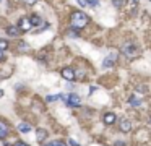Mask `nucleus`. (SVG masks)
<instances>
[{"mask_svg": "<svg viewBox=\"0 0 151 146\" xmlns=\"http://www.w3.org/2000/svg\"><path fill=\"white\" fill-rule=\"evenodd\" d=\"M18 28H20V31H29V29L33 28V24H31V20L29 18H21L20 23H18Z\"/></svg>", "mask_w": 151, "mask_h": 146, "instance_id": "nucleus-4", "label": "nucleus"}, {"mask_svg": "<svg viewBox=\"0 0 151 146\" xmlns=\"http://www.w3.org/2000/svg\"><path fill=\"white\" fill-rule=\"evenodd\" d=\"M68 145H70V146H81V145H78L75 140H68Z\"/></svg>", "mask_w": 151, "mask_h": 146, "instance_id": "nucleus-21", "label": "nucleus"}, {"mask_svg": "<svg viewBox=\"0 0 151 146\" xmlns=\"http://www.w3.org/2000/svg\"><path fill=\"white\" fill-rule=\"evenodd\" d=\"M29 20H31V24H33V26H39V24H42V20H41V18H39L37 15L29 16Z\"/></svg>", "mask_w": 151, "mask_h": 146, "instance_id": "nucleus-13", "label": "nucleus"}, {"mask_svg": "<svg viewBox=\"0 0 151 146\" xmlns=\"http://www.w3.org/2000/svg\"><path fill=\"white\" fill-rule=\"evenodd\" d=\"M62 76H63V80H67V81H73V80H75V72H73V68H70V67L63 68V70H62Z\"/></svg>", "mask_w": 151, "mask_h": 146, "instance_id": "nucleus-5", "label": "nucleus"}, {"mask_svg": "<svg viewBox=\"0 0 151 146\" xmlns=\"http://www.w3.org/2000/svg\"><path fill=\"white\" fill-rule=\"evenodd\" d=\"M57 99H65V96H63V94H55V96H47V97H46V101H47V102L57 101Z\"/></svg>", "mask_w": 151, "mask_h": 146, "instance_id": "nucleus-14", "label": "nucleus"}, {"mask_svg": "<svg viewBox=\"0 0 151 146\" xmlns=\"http://www.w3.org/2000/svg\"><path fill=\"white\" fill-rule=\"evenodd\" d=\"M128 3H132V7H137V5H138V0H128Z\"/></svg>", "mask_w": 151, "mask_h": 146, "instance_id": "nucleus-23", "label": "nucleus"}, {"mask_svg": "<svg viewBox=\"0 0 151 146\" xmlns=\"http://www.w3.org/2000/svg\"><path fill=\"white\" fill-rule=\"evenodd\" d=\"M128 102H130L132 105H135V107H138V105L141 104V102H140L138 99H137V97H130V101H128Z\"/></svg>", "mask_w": 151, "mask_h": 146, "instance_id": "nucleus-16", "label": "nucleus"}, {"mask_svg": "<svg viewBox=\"0 0 151 146\" xmlns=\"http://www.w3.org/2000/svg\"><path fill=\"white\" fill-rule=\"evenodd\" d=\"M112 5L117 7V8H120V7H122V0H112Z\"/></svg>", "mask_w": 151, "mask_h": 146, "instance_id": "nucleus-18", "label": "nucleus"}, {"mask_svg": "<svg viewBox=\"0 0 151 146\" xmlns=\"http://www.w3.org/2000/svg\"><path fill=\"white\" fill-rule=\"evenodd\" d=\"M150 120H151V118H150Z\"/></svg>", "mask_w": 151, "mask_h": 146, "instance_id": "nucleus-31", "label": "nucleus"}, {"mask_svg": "<svg viewBox=\"0 0 151 146\" xmlns=\"http://www.w3.org/2000/svg\"><path fill=\"white\" fill-rule=\"evenodd\" d=\"M18 130H20L21 133H29V132H31V127H29V123H25V122H23V123L18 125Z\"/></svg>", "mask_w": 151, "mask_h": 146, "instance_id": "nucleus-12", "label": "nucleus"}, {"mask_svg": "<svg viewBox=\"0 0 151 146\" xmlns=\"http://www.w3.org/2000/svg\"><path fill=\"white\" fill-rule=\"evenodd\" d=\"M28 49H29L28 44H23V42L20 44V50H23V52H25V50H28Z\"/></svg>", "mask_w": 151, "mask_h": 146, "instance_id": "nucleus-19", "label": "nucleus"}, {"mask_svg": "<svg viewBox=\"0 0 151 146\" xmlns=\"http://www.w3.org/2000/svg\"><path fill=\"white\" fill-rule=\"evenodd\" d=\"M94 91H96V86H91V88H90V94L94 93Z\"/></svg>", "mask_w": 151, "mask_h": 146, "instance_id": "nucleus-27", "label": "nucleus"}, {"mask_svg": "<svg viewBox=\"0 0 151 146\" xmlns=\"http://www.w3.org/2000/svg\"><path fill=\"white\" fill-rule=\"evenodd\" d=\"M70 23H72V28H75V29H81V28H85L86 24L90 23V18L86 16V13H83V12H73L72 13V16H70Z\"/></svg>", "mask_w": 151, "mask_h": 146, "instance_id": "nucleus-1", "label": "nucleus"}, {"mask_svg": "<svg viewBox=\"0 0 151 146\" xmlns=\"http://www.w3.org/2000/svg\"><path fill=\"white\" fill-rule=\"evenodd\" d=\"M102 122H104L106 125H112V123L115 122V114H112V112L104 114V117H102Z\"/></svg>", "mask_w": 151, "mask_h": 146, "instance_id": "nucleus-6", "label": "nucleus"}, {"mask_svg": "<svg viewBox=\"0 0 151 146\" xmlns=\"http://www.w3.org/2000/svg\"><path fill=\"white\" fill-rule=\"evenodd\" d=\"M13 146H29V145H26V143H23V141H17Z\"/></svg>", "mask_w": 151, "mask_h": 146, "instance_id": "nucleus-24", "label": "nucleus"}, {"mask_svg": "<svg viewBox=\"0 0 151 146\" xmlns=\"http://www.w3.org/2000/svg\"><path fill=\"white\" fill-rule=\"evenodd\" d=\"M114 60H115V55L112 54V55H109L107 59H104V62H102V67H104V68H109V67H112V65H114Z\"/></svg>", "mask_w": 151, "mask_h": 146, "instance_id": "nucleus-8", "label": "nucleus"}, {"mask_svg": "<svg viewBox=\"0 0 151 146\" xmlns=\"http://www.w3.org/2000/svg\"><path fill=\"white\" fill-rule=\"evenodd\" d=\"M88 5H91V7H98L99 2H98V0H90V2H88Z\"/></svg>", "mask_w": 151, "mask_h": 146, "instance_id": "nucleus-20", "label": "nucleus"}, {"mask_svg": "<svg viewBox=\"0 0 151 146\" xmlns=\"http://www.w3.org/2000/svg\"><path fill=\"white\" fill-rule=\"evenodd\" d=\"M7 34H8V36H18V34H20V28H17V26H8V28H7Z\"/></svg>", "mask_w": 151, "mask_h": 146, "instance_id": "nucleus-10", "label": "nucleus"}, {"mask_svg": "<svg viewBox=\"0 0 151 146\" xmlns=\"http://www.w3.org/2000/svg\"><path fill=\"white\" fill-rule=\"evenodd\" d=\"M78 3L81 5V7H86V5H88V2H86V0H78Z\"/></svg>", "mask_w": 151, "mask_h": 146, "instance_id": "nucleus-25", "label": "nucleus"}, {"mask_svg": "<svg viewBox=\"0 0 151 146\" xmlns=\"http://www.w3.org/2000/svg\"><path fill=\"white\" fill-rule=\"evenodd\" d=\"M130 130H132V123L127 120V118H122V120H120V132H123V133H128Z\"/></svg>", "mask_w": 151, "mask_h": 146, "instance_id": "nucleus-7", "label": "nucleus"}, {"mask_svg": "<svg viewBox=\"0 0 151 146\" xmlns=\"http://www.w3.org/2000/svg\"><path fill=\"white\" fill-rule=\"evenodd\" d=\"M68 34H70V36H72V37H78V36H80V34H78V29H72V31H68Z\"/></svg>", "mask_w": 151, "mask_h": 146, "instance_id": "nucleus-17", "label": "nucleus"}, {"mask_svg": "<svg viewBox=\"0 0 151 146\" xmlns=\"http://www.w3.org/2000/svg\"><path fill=\"white\" fill-rule=\"evenodd\" d=\"M36 136H37V141H44L46 138H47V132L42 130V128H39L37 130V133H36Z\"/></svg>", "mask_w": 151, "mask_h": 146, "instance_id": "nucleus-11", "label": "nucleus"}, {"mask_svg": "<svg viewBox=\"0 0 151 146\" xmlns=\"http://www.w3.org/2000/svg\"><path fill=\"white\" fill-rule=\"evenodd\" d=\"M65 104L70 105V107H78V105L81 104V99H80V96H77V94H68V96H65Z\"/></svg>", "mask_w": 151, "mask_h": 146, "instance_id": "nucleus-2", "label": "nucleus"}, {"mask_svg": "<svg viewBox=\"0 0 151 146\" xmlns=\"http://www.w3.org/2000/svg\"><path fill=\"white\" fill-rule=\"evenodd\" d=\"M36 2H37V0H25V3H26V5H34Z\"/></svg>", "mask_w": 151, "mask_h": 146, "instance_id": "nucleus-22", "label": "nucleus"}, {"mask_svg": "<svg viewBox=\"0 0 151 146\" xmlns=\"http://www.w3.org/2000/svg\"><path fill=\"white\" fill-rule=\"evenodd\" d=\"M122 50H123V54H125L127 57H130V59H133V57L138 55V50H137V47H135L133 44H125Z\"/></svg>", "mask_w": 151, "mask_h": 146, "instance_id": "nucleus-3", "label": "nucleus"}, {"mask_svg": "<svg viewBox=\"0 0 151 146\" xmlns=\"http://www.w3.org/2000/svg\"><path fill=\"white\" fill-rule=\"evenodd\" d=\"M55 146H67L65 143H62V141H55Z\"/></svg>", "mask_w": 151, "mask_h": 146, "instance_id": "nucleus-26", "label": "nucleus"}, {"mask_svg": "<svg viewBox=\"0 0 151 146\" xmlns=\"http://www.w3.org/2000/svg\"><path fill=\"white\" fill-rule=\"evenodd\" d=\"M5 49H8V42L5 39H0V50H5Z\"/></svg>", "mask_w": 151, "mask_h": 146, "instance_id": "nucleus-15", "label": "nucleus"}, {"mask_svg": "<svg viewBox=\"0 0 151 146\" xmlns=\"http://www.w3.org/2000/svg\"><path fill=\"white\" fill-rule=\"evenodd\" d=\"M115 146H125L123 143H115Z\"/></svg>", "mask_w": 151, "mask_h": 146, "instance_id": "nucleus-29", "label": "nucleus"}, {"mask_svg": "<svg viewBox=\"0 0 151 146\" xmlns=\"http://www.w3.org/2000/svg\"><path fill=\"white\" fill-rule=\"evenodd\" d=\"M7 135H8V127L5 122H0V140H3Z\"/></svg>", "mask_w": 151, "mask_h": 146, "instance_id": "nucleus-9", "label": "nucleus"}, {"mask_svg": "<svg viewBox=\"0 0 151 146\" xmlns=\"http://www.w3.org/2000/svg\"><path fill=\"white\" fill-rule=\"evenodd\" d=\"M46 146H55V141H54V143H49V145H46Z\"/></svg>", "mask_w": 151, "mask_h": 146, "instance_id": "nucleus-30", "label": "nucleus"}, {"mask_svg": "<svg viewBox=\"0 0 151 146\" xmlns=\"http://www.w3.org/2000/svg\"><path fill=\"white\" fill-rule=\"evenodd\" d=\"M3 59V50H0V60Z\"/></svg>", "mask_w": 151, "mask_h": 146, "instance_id": "nucleus-28", "label": "nucleus"}]
</instances>
